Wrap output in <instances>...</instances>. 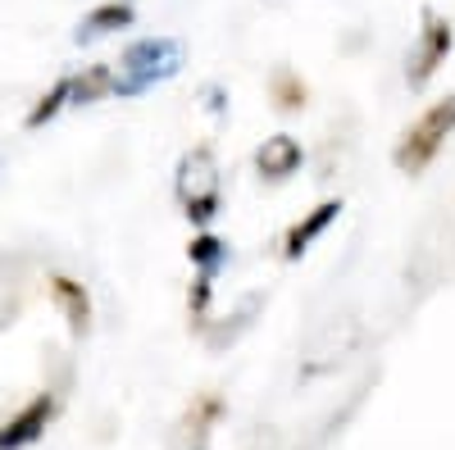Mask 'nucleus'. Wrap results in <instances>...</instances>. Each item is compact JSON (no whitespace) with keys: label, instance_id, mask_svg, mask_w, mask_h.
Returning a JSON list of instances; mask_svg holds the SVG:
<instances>
[{"label":"nucleus","instance_id":"obj_7","mask_svg":"<svg viewBox=\"0 0 455 450\" xmlns=\"http://www.w3.org/2000/svg\"><path fill=\"white\" fill-rule=\"evenodd\" d=\"M300 164H306V146H300L291 132L264 137V146L255 150V169H259V178H269V182H287L291 173H300Z\"/></svg>","mask_w":455,"mask_h":450},{"label":"nucleus","instance_id":"obj_11","mask_svg":"<svg viewBox=\"0 0 455 450\" xmlns=\"http://www.w3.org/2000/svg\"><path fill=\"white\" fill-rule=\"evenodd\" d=\"M100 96H114V68L92 64L83 73H68V105H92Z\"/></svg>","mask_w":455,"mask_h":450},{"label":"nucleus","instance_id":"obj_1","mask_svg":"<svg viewBox=\"0 0 455 450\" xmlns=\"http://www.w3.org/2000/svg\"><path fill=\"white\" fill-rule=\"evenodd\" d=\"M178 68H182V42L178 36H137L132 46H124L119 68H114V96L132 100L150 87L178 78Z\"/></svg>","mask_w":455,"mask_h":450},{"label":"nucleus","instance_id":"obj_5","mask_svg":"<svg viewBox=\"0 0 455 450\" xmlns=\"http://www.w3.org/2000/svg\"><path fill=\"white\" fill-rule=\"evenodd\" d=\"M223 396L219 391H201V396H192V405L182 409V419H178V428H173V437H169V450H205L210 446V437H214V423L223 419Z\"/></svg>","mask_w":455,"mask_h":450},{"label":"nucleus","instance_id":"obj_4","mask_svg":"<svg viewBox=\"0 0 455 450\" xmlns=\"http://www.w3.org/2000/svg\"><path fill=\"white\" fill-rule=\"evenodd\" d=\"M419 42H414V51H410V64H405V83L410 87H428L433 83V73L446 64V55L455 51V28H451V19L446 14H437L433 5L419 14Z\"/></svg>","mask_w":455,"mask_h":450},{"label":"nucleus","instance_id":"obj_3","mask_svg":"<svg viewBox=\"0 0 455 450\" xmlns=\"http://www.w3.org/2000/svg\"><path fill=\"white\" fill-rule=\"evenodd\" d=\"M451 132H455V96L433 100L424 114L401 132V141H396V150H392V164H396L401 173H410V178L424 173V169L442 155V146H446Z\"/></svg>","mask_w":455,"mask_h":450},{"label":"nucleus","instance_id":"obj_9","mask_svg":"<svg viewBox=\"0 0 455 450\" xmlns=\"http://www.w3.org/2000/svg\"><path fill=\"white\" fill-rule=\"evenodd\" d=\"M137 19V5L132 0H105V5H96L92 14H83L78 32H73V42H96V36H109L119 28H132Z\"/></svg>","mask_w":455,"mask_h":450},{"label":"nucleus","instance_id":"obj_8","mask_svg":"<svg viewBox=\"0 0 455 450\" xmlns=\"http://www.w3.org/2000/svg\"><path fill=\"white\" fill-rule=\"evenodd\" d=\"M337 218H341V201H319L306 218H296L291 228H287V237H283V259H300V255H306V250L332 228Z\"/></svg>","mask_w":455,"mask_h":450},{"label":"nucleus","instance_id":"obj_2","mask_svg":"<svg viewBox=\"0 0 455 450\" xmlns=\"http://www.w3.org/2000/svg\"><path fill=\"white\" fill-rule=\"evenodd\" d=\"M173 192H178L182 214L192 218L196 228H210V218L223 209V178H219V164H214L210 146H196V150H187V155L178 160Z\"/></svg>","mask_w":455,"mask_h":450},{"label":"nucleus","instance_id":"obj_13","mask_svg":"<svg viewBox=\"0 0 455 450\" xmlns=\"http://www.w3.org/2000/svg\"><path fill=\"white\" fill-rule=\"evenodd\" d=\"M187 255H192V264L201 269V278H214V273L228 264V246H223L214 233H196L192 246H187Z\"/></svg>","mask_w":455,"mask_h":450},{"label":"nucleus","instance_id":"obj_14","mask_svg":"<svg viewBox=\"0 0 455 450\" xmlns=\"http://www.w3.org/2000/svg\"><path fill=\"white\" fill-rule=\"evenodd\" d=\"M64 105H68V78H60V83H55L42 100H36V105L28 109V119H23V123H28V128H42V123H51V119L60 114Z\"/></svg>","mask_w":455,"mask_h":450},{"label":"nucleus","instance_id":"obj_12","mask_svg":"<svg viewBox=\"0 0 455 450\" xmlns=\"http://www.w3.org/2000/svg\"><path fill=\"white\" fill-rule=\"evenodd\" d=\"M269 96H274V105L283 109V114H296V109H306L310 87H306V78H300L296 68H274V78H269Z\"/></svg>","mask_w":455,"mask_h":450},{"label":"nucleus","instance_id":"obj_6","mask_svg":"<svg viewBox=\"0 0 455 450\" xmlns=\"http://www.w3.org/2000/svg\"><path fill=\"white\" fill-rule=\"evenodd\" d=\"M51 419H55V396H51V391L32 396L14 419L0 423V450H23V446H32L36 437L46 432V423H51Z\"/></svg>","mask_w":455,"mask_h":450},{"label":"nucleus","instance_id":"obj_10","mask_svg":"<svg viewBox=\"0 0 455 450\" xmlns=\"http://www.w3.org/2000/svg\"><path fill=\"white\" fill-rule=\"evenodd\" d=\"M51 291H55V300H60V310H64L68 328H73V332H87V323H92L87 287H83V282H73L68 273H55V278H51Z\"/></svg>","mask_w":455,"mask_h":450}]
</instances>
